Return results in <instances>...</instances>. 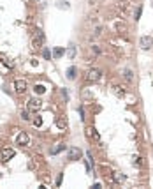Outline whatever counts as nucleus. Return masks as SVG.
Returning <instances> with one entry per match:
<instances>
[{"label": "nucleus", "instance_id": "f257e3e1", "mask_svg": "<svg viewBox=\"0 0 153 189\" xmlns=\"http://www.w3.org/2000/svg\"><path fill=\"white\" fill-rule=\"evenodd\" d=\"M14 156H16L14 149H7V147H5V149H2V150H0V161H2V163H7V161H11Z\"/></svg>", "mask_w": 153, "mask_h": 189}, {"label": "nucleus", "instance_id": "f03ea898", "mask_svg": "<svg viewBox=\"0 0 153 189\" xmlns=\"http://www.w3.org/2000/svg\"><path fill=\"white\" fill-rule=\"evenodd\" d=\"M100 69H90L88 73H86V81H90V83H95L100 80Z\"/></svg>", "mask_w": 153, "mask_h": 189}, {"label": "nucleus", "instance_id": "7ed1b4c3", "mask_svg": "<svg viewBox=\"0 0 153 189\" xmlns=\"http://www.w3.org/2000/svg\"><path fill=\"white\" fill-rule=\"evenodd\" d=\"M42 41H44V34H42L40 30H37V32L34 34V39H32V48H34V50H39Z\"/></svg>", "mask_w": 153, "mask_h": 189}, {"label": "nucleus", "instance_id": "20e7f679", "mask_svg": "<svg viewBox=\"0 0 153 189\" xmlns=\"http://www.w3.org/2000/svg\"><path fill=\"white\" fill-rule=\"evenodd\" d=\"M28 143H30V136H28L25 131L18 133V136H16V145H21V147H25V145H28Z\"/></svg>", "mask_w": 153, "mask_h": 189}, {"label": "nucleus", "instance_id": "39448f33", "mask_svg": "<svg viewBox=\"0 0 153 189\" xmlns=\"http://www.w3.org/2000/svg\"><path fill=\"white\" fill-rule=\"evenodd\" d=\"M113 27H115V30H116L118 34H123V32L127 30V23H125L123 18H116L115 23H113Z\"/></svg>", "mask_w": 153, "mask_h": 189}, {"label": "nucleus", "instance_id": "423d86ee", "mask_svg": "<svg viewBox=\"0 0 153 189\" xmlns=\"http://www.w3.org/2000/svg\"><path fill=\"white\" fill-rule=\"evenodd\" d=\"M81 157H83L81 149H78V147H71V149H69V161H78Z\"/></svg>", "mask_w": 153, "mask_h": 189}, {"label": "nucleus", "instance_id": "0eeeda50", "mask_svg": "<svg viewBox=\"0 0 153 189\" xmlns=\"http://www.w3.org/2000/svg\"><path fill=\"white\" fill-rule=\"evenodd\" d=\"M40 106H42V102H40L39 99H30V101L27 102V110H28V111H39Z\"/></svg>", "mask_w": 153, "mask_h": 189}, {"label": "nucleus", "instance_id": "6e6552de", "mask_svg": "<svg viewBox=\"0 0 153 189\" xmlns=\"http://www.w3.org/2000/svg\"><path fill=\"white\" fill-rule=\"evenodd\" d=\"M139 44H141L143 50H150V48L153 46V37H150V35H143V37L139 39Z\"/></svg>", "mask_w": 153, "mask_h": 189}, {"label": "nucleus", "instance_id": "1a4fd4ad", "mask_svg": "<svg viewBox=\"0 0 153 189\" xmlns=\"http://www.w3.org/2000/svg\"><path fill=\"white\" fill-rule=\"evenodd\" d=\"M14 90H16V94H25L27 92V81L25 80H16Z\"/></svg>", "mask_w": 153, "mask_h": 189}, {"label": "nucleus", "instance_id": "9d476101", "mask_svg": "<svg viewBox=\"0 0 153 189\" xmlns=\"http://www.w3.org/2000/svg\"><path fill=\"white\" fill-rule=\"evenodd\" d=\"M55 124H56V127L62 129V131L67 129V125H69V124H67V118H65V117H56V122H55Z\"/></svg>", "mask_w": 153, "mask_h": 189}, {"label": "nucleus", "instance_id": "9b49d317", "mask_svg": "<svg viewBox=\"0 0 153 189\" xmlns=\"http://www.w3.org/2000/svg\"><path fill=\"white\" fill-rule=\"evenodd\" d=\"M111 177H113V184H125V175H123V173L115 172Z\"/></svg>", "mask_w": 153, "mask_h": 189}, {"label": "nucleus", "instance_id": "f8f14e48", "mask_svg": "<svg viewBox=\"0 0 153 189\" xmlns=\"http://www.w3.org/2000/svg\"><path fill=\"white\" fill-rule=\"evenodd\" d=\"M86 136H88V138H92V140H99V133L95 131V127H92V125H90V127H86Z\"/></svg>", "mask_w": 153, "mask_h": 189}, {"label": "nucleus", "instance_id": "ddd939ff", "mask_svg": "<svg viewBox=\"0 0 153 189\" xmlns=\"http://www.w3.org/2000/svg\"><path fill=\"white\" fill-rule=\"evenodd\" d=\"M76 76H78V69L76 67H69L67 69V78L69 80H76Z\"/></svg>", "mask_w": 153, "mask_h": 189}, {"label": "nucleus", "instance_id": "4468645a", "mask_svg": "<svg viewBox=\"0 0 153 189\" xmlns=\"http://www.w3.org/2000/svg\"><path fill=\"white\" fill-rule=\"evenodd\" d=\"M115 94H116L118 97H125V94H127V90H125L123 87H120V85H116V87H115Z\"/></svg>", "mask_w": 153, "mask_h": 189}, {"label": "nucleus", "instance_id": "2eb2a0df", "mask_svg": "<svg viewBox=\"0 0 153 189\" xmlns=\"http://www.w3.org/2000/svg\"><path fill=\"white\" fill-rule=\"evenodd\" d=\"M63 55H65V50H63V48H55V50H53V57H55V58H60V57H63Z\"/></svg>", "mask_w": 153, "mask_h": 189}, {"label": "nucleus", "instance_id": "dca6fc26", "mask_svg": "<svg viewBox=\"0 0 153 189\" xmlns=\"http://www.w3.org/2000/svg\"><path fill=\"white\" fill-rule=\"evenodd\" d=\"M63 149H65V145H63V143H60V145H56V147H53V149H51V154L55 156V154H58V152H62Z\"/></svg>", "mask_w": 153, "mask_h": 189}, {"label": "nucleus", "instance_id": "f3484780", "mask_svg": "<svg viewBox=\"0 0 153 189\" xmlns=\"http://www.w3.org/2000/svg\"><path fill=\"white\" fill-rule=\"evenodd\" d=\"M81 97H83L84 101H92V99H93L92 92H88V90H83V92H81Z\"/></svg>", "mask_w": 153, "mask_h": 189}, {"label": "nucleus", "instance_id": "a211bd4d", "mask_svg": "<svg viewBox=\"0 0 153 189\" xmlns=\"http://www.w3.org/2000/svg\"><path fill=\"white\" fill-rule=\"evenodd\" d=\"M67 55H69V58H74V55H76V46H74V44H71V46H69Z\"/></svg>", "mask_w": 153, "mask_h": 189}, {"label": "nucleus", "instance_id": "6ab92c4d", "mask_svg": "<svg viewBox=\"0 0 153 189\" xmlns=\"http://www.w3.org/2000/svg\"><path fill=\"white\" fill-rule=\"evenodd\" d=\"M34 90H35V94H44V92H46V87H44V85H35Z\"/></svg>", "mask_w": 153, "mask_h": 189}, {"label": "nucleus", "instance_id": "aec40b11", "mask_svg": "<svg viewBox=\"0 0 153 189\" xmlns=\"http://www.w3.org/2000/svg\"><path fill=\"white\" fill-rule=\"evenodd\" d=\"M128 7H130V6H128L127 0H125V2H120V4H118V9H120V11H125V12H127V9H128Z\"/></svg>", "mask_w": 153, "mask_h": 189}, {"label": "nucleus", "instance_id": "412c9836", "mask_svg": "<svg viewBox=\"0 0 153 189\" xmlns=\"http://www.w3.org/2000/svg\"><path fill=\"white\" fill-rule=\"evenodd\" d=\"M123 76H125L127 80H132V71H130V69H125V71H123Z\"/></svg>", "mask_w": 153, "mask_h": 189}, {"label": "nucleus", "instance_id": "4be33fe9", "mask_svg": "<svg viewBox=\"0 0 153 189\" xmlns=\"http://www.w3.org/2000/svg\"><path fill=\"white\" fill-rule=\"evenodd\" d=\"M42 57H44L46 60H49V58H51V53H49V50H46V48L42 50Z\"/></svg>", "mask_w": 153, "mask_h": 189}, {"label": "nucleus", "instance_id": "5701e85b", "mask_svg": "<svg viewBox=\"0 0 153 189\" xmlns=\"http://www.w3.org/2000/svg\"><path fill=\"white\" fill-rule=\"evenodd\" d=\"M141 14H143V7L139 6V7H137V11H136V19H139V18H141Z\"/></svg>", "mask_w": 153, "mask_h": 189}, {"label": "nucleus", "instance_id": "b1692460", "mask_svg": "<svg viewBox=\"0 0 153 189\" xmlns=\"http://www.w3.org/2000/svg\"><path fill=\"white\" fill-rule=\"evenodd\" d=\"M34 124L37 125V127H40V125H42V118H40V117H37V118L34 120Z\"/></svg>", "mask_w": 153, "mask_h": 189}, {"label": "nucleus", "instance_id": "393cba45", "mask_svg": "<svg viewBox=\"0 0 153 189\" xmlns=\"http://www.w3.org/2000/svg\"><path fill=\"white\" fill-rule=\"evenodd\" d=\"M21 118H25V120H27V118H30V113H28V110H25L23 113H21Z\"/></svg>", "mask_w": 153, "mask_h": 189}, {"label": "nucleus", "instance_id": "a878e982", "mask_svg": "<svg viewBox=\"0 0 153 189\" xmlns=\"http://www.w3.org/2000/svg\"><path fill=\"white\" fill-rule=\"evenodd\" d=\"M62 180H63V175L60 173V175H58V179H56V186H60V184H62Z\"/></svg>", "mask_w": 153, "mask_h": 189}, {"label": "nucleus", "instance_id": "bb28decb", "mask_svg": "<svg viewBox=\"0 0 153 189\" xmlns=\"http://www.w3.org/2000/svg\"><path fill=\"white\" fill-rule=\"evenodd\" d=\"M79 115H81V120H84L86 117H84V110L83 108H79Z\"/></svg>", "mask_w": 153, "mask_h": 189}, {"label": "nucleus", "instance_id": "cd10ccee", "mask_svg": "<svg viewBox=\"0 0 153 189\" xmlns=\"http://www.w3.org/2000/svg\"><path fill=\"white\" fill-rule=\"evenodd\" d=\"M134 159H136V161H134V164H136V166H137V164H143V161H141V157H134Z\"/></svg>", "mask_w": 153, "mask_h": 189}, {"label": "nucleus", "instance_id": "c85d7f7f", "mask_svg": "<svg viewBox=\"0 0 153 189\" xmlns=\"http://www.w3.org/2000/svg\"><path fill=\"white\" fill-rule=\"evenodd\" d=\"M60 7L62 9H67V2H60Z\"/></svg>", "mask_w": 153, "mask_h": 189}]
</instances>
